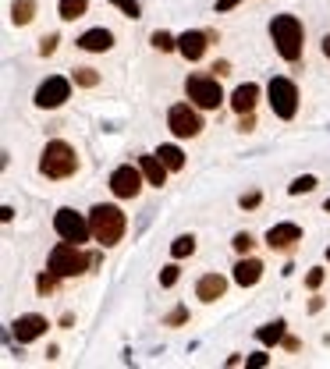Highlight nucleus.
I'll return each mask as SVG.
<instances>
[{"mask_svg":"<svg viewBox=\"0 0 330 369\" xmlns=\"http://www.w3.org/2000/svg\"><path fill=\"white\" fill-rule=\"evenodd\" d=\"M89 224H93V238L103 245V249H110L125 238V228H128V217L121 213V206L114 202H96L89 210Z\"/></svg>","mask_w":330,"mask_h":369,"instance_id":"nucleus-1","label":"nucleus"},{"mask_svg":"<svg viewBox=\"0 0 330 369\" xmlns=\"http://www.w3.org/2000/svg\"><path fill=\"white\" fill-rule=\"evenodd\" d=\"M78 171V153L75 146H68L64 139H54L43 146V153H39V174L50 178V181H64Z\"/></svg>","mask_w":330,"mask_h":369,"instance_id":"nucleus-2","label":"nucleus"},{"mask_svg":"<svg viewBox=\"0 0 330 369\" xmlns=\"http://www.w3.org/2000/svg\"><path fill=\"white\" fill-rule=\"evenodd\" d=\"M270 36H274V47L284 60H295L302 57V47H305V29L295 14H277L270 22Z\"/></svg>","mask_w":330,"mask_h":369,"instance_id":"nucleus-3","label":"nucleus"},{"mask_svg":"<svg viewBox=\"0 0 330 369\" xmlns=\"http://www.w3.org/2000/svg\"><path fill=\"white\" fill-rule=\"evenodd\" d=\"M266 96H270V110L281 117V121H292L298 114V86L292 78H270V86H266Z\"/></svg>","mask_w":330,"mask_h":369,"instance_id":"nucleus-4","label":"nucleus"},{"mask_svg":"<svg viewBox=\"0 0 330 369\" xmlns=\"http://www.w3.org/2000/svg\"><path fill=\"white\" fill-rule=\"evenodd\" d=\"M185 93H189V99L199 110H217L224 104L217 75H189V78H185Z\"/></svg>","mask_w":330,"mask_h":369,"instance_id":"nucleus-5","label":"nucleus"},{"mask_svg":"<svg viewBox=\"0 0 330 369\" xmlns=\"http://www.w3.org/2000/svg\"><path fill=\"white\" fill-rule=\"evenodd\" d=\"M86 266H89V256H82L75 241H60L50 252V270L57 277H78V274H86Z\"/></svg>","mask_w":330,"mask_h":369,"instance_id":"nucleus-6","label":"nucleus"},{"mask_svg":"<svg viewBox=\"0 0 330 369\" xmlns=\"http://www.w3.org/2000/svg\"><path fill=\"white\" fill-rule=\"evenodd\" d=\"M54 231L60 235V241H75V245H82L86 238H93V224L82 217V213H75V210H68V206H60V210L54 213Z\"/></svg>","mask_w":330,"mask_h":369,"instance_id":"nucleus-7","label":"nucleus"},{"mask_svg":"<svg viewBox=\"0 0 330 369\" xmlns=\"http://www.w3.org/2000/svg\"><path fill=\"white\" fill-rule=\"evenodd\" d=\"M167 128H171L174 139H196V135L202 132V121H199L196 104H192V107H189V104H174V107L167 110Z\"/></svg>","mask_w":330,"mask_h":369,"instance_id":"nucleus-8","label":"nucleus"},{"mask_svg":"<svg viewBox=\"0 0 330 369\" xmlns=\"http://www.w3.org/2000/svg\"><path fill=\"white\" fill-rule=\"evenodd\" d=\"M71 99V82L64 75H50L43 86L36 89V107L39 110H57Z\"/></svg>","mask_w":330,"mask_h":369,"instance_id":"nucleus-9","label":"nucleus"},{"mask_svg":"<svg viewBox=\"0 0 330 369\" xmlns=\"http://www.w3.org/2000/svg\"><path fill=\"white\" fill-rule=\"evenodd\" d=\"M142 167H132V163H125V167H117L114 174H110V192L117 195V199H135L139 192H142Z\"/></svg>","mask_w":330,"mask_h":369,"instance_id":"nucleus-10","label":"nucleus"},{"mask_svg":"<svg viewBox=\"0 0 330 369\" xmlns=\"http://www.w3.org/2000/svg\"><path fill=\"white\" fill-rule=\"evenodd\" d=\"M47 331H50V323H47V316H39V313H25V316H18L11 323V334H14L18 344H29L36 337H43Z\"/></svg>","mask_w":330,"mask_h":369,"instance_id":"nucleus-11","label":"nucleus"},{"mask_svg":"<svg viewBox=\"0 0 330 369\" xmlns=\"http://www.w3.org/2000/svg\"><path fill=\"white\" fill-rule=\"evenodd\" d=\"M295 241H302V228H298V224H274V228L266 231V245H270L274 252H287Z\"/></svg>","mask_w":330,"mask_h":369,"instance_id":"nucleus-12","label":"nucleus"},{"mask_svg":"<svg viewBox=\"0 0 330 369\" xmlns=\"http://www.w3.org/2000/svg\"><path fill=\"white\" fill-rule=\"evenodd\" d=\"M75 43H78V50H86V53H107V50L114 47V32L99 25V29L82 32V36L75 39Z\"/></svg>","mask_w":330,"mask_h":369,"instance_id":"nucleus-13","label":"nucleus"},{"mask_svg":"<svg viewBox=\"0 0 330 369\" xmlns=\"http://www.w3.org/2000/svg\"><path fill=\"white\" fill-rule=\"evenodd\" d=\"M206 39H210V32H181L178 36V53L185 57V60H202V53H206Z\"/></svg>","mask_w":330,"mask_h":369,"instance_id":"nucleus-14","label":"nucleus"},{"mask_svg":"<svg viewBox=\"0 0 330 369\" xmlns=\"http://www.w3.org/2000/svg\"><path fill=\"white\" fill-rule=\"evenodd\" d=\"M224 291H228V277H220V274H202L196 284V295L202 302H217V298H224Z\"/></svg>","mask_w":330,"mask_h":369,"instance_id":"nucleus-15","label":"nucleus"},{"mask_svg":"<svg viewBox=\"0 0 330 369\" xmlns=\"http://www.w3.org/2000/svg\"><path fill=\"white\" fill-rule=\"evenodd\" d=\"M263 277V263L252 259V256H241L235 263V284H241V288H252V284H259Z\"/></svg>","mask_w":330,"mask_h":369,"instance_id":"nucleus-16","label":"nucleus"},{"mask_svg":"<svg viewBox=\"0 0 330 369\" xmlns=\"http://www.w3.org/2000/svg\"><path fill=\"white\" fill-rule=\"evenodd\" d=\"M256 99H259V86H256V82H245V86H238L235 96H231V110L238 117L241 114H252L256 110Z\"/></svg>","mask_w":330,"mask_h":369,"instance_id":"nucleus-17","label":"nucleus"},{"mask_svg":"<svg viewBox=\"0 0 330 369\" xmlns=\"http://www.w3.org/2000/svg\"><path fill=\"white\" fill-rule=\"evenodd\" d=\"M139 167H142V174H146V181H150V184H156V189H160L163 181H167V163L160 160V153L142 156V160H139Z\"/></svg>","mask_w":330,"mask_h":369,"instance_id":"nucleus-18","label":"nucleus"},{"mask_svg":"<svg viewBox=\"0 0 330 369\" xmlns=\"http://www.w3.org/2000/svg\"><path fill=\"white\" fill-rule=\"evenodd\" d=\"M36 18V0H14L11 4V22L14 25H29Z\"/></svg>","mask_w":330,"mask_h":369,"instance_id":"nucleus-19","label":"nucleus"},{"mask_svg":"<svg viewBox=\"0 0 330 369\" xmlns=\"http://www.w3.org/2000/svg\"><path fill=\"white\" fill-rule=\"evenodd\" d=\"M284 326H287L284 320L266 323V326H259V331H256V337H259L263 344H284V337H287V334H284Z\"/></svg>","mask_w":330,"mask_h":369,"instance_id":"nucleus-20","label":"nucleus"},{"mask_svg":"<svg viewBox=\"0 0 330 369\" xmlns=\"http://www.w3.org/2000/svg\"><path fill=\"white\" fill-rule=\"evenodd\" d=\"M60 18H64V22H75V18H82L89 11V0H60Z\"/></svg>","mask_w":330,"mask_h":369,"instance_id":"nucleus-21","label":"nucleus"},{"mask_svg":"<svg viewBox=\"0 0 330 369\" xmlns=\"http://www.w3.org/2000/svg\"><path fill=\"white\" fill-rule=\"evenodd\" d=\"M156 153H160L163 163H167V171H181V167H185V153H181L178 146H171V142H167V146H160Z\"/></svg>","mask_w":330,"mask_h":369,"instance_id":"nucleus-22","label":"nucleus"},{"mask_svg":"<svg viewBox=\"0 0 330 369\" xmlns=\"http://www.w3.org/2000/svg\"><path fill=\"white\" fill-rule=\"evenodd\" d=\"M192 252H196V238L192 235H178L171 241V256L174 259H185V256H192Z\"/></svg>","mask_w":330,"mask_h":369,"instance_id":"nucleus-23","label":"nucleus"},{"mask_svg":"<svg viewBox=\"0 0 330 369\" xmlns=\"http://www.w3.org/2000/svg\"><path fill=\"white\" fill-rule=\"evenodd\" d=\"M150 43H153L156 50H163V53H171V50H178V39H174L171 32H163V29H156V32L150 36Z\"/></svg>","mask_w":330,"mask_h":369,"instance_id":"nucleus-24","label":"nucleus"},{"mask_svg":"<svg viewBox=\"0 0 330 369\" xmlns=\"http://www.w3.org/2000/svg\"><path fill=\"white\" fill-rule=\"evenodd\" d=\"M75 86H82V89H93V86H99V75L93 71V68H75Z\"/></svg>","mask_w":330,"mask_h":369,"instance_id":"nucleus-25","label":"nucleus"},{"mask_svg":"<svg viewBox=\"0 0 330 369\" xmlns=\"http://www.w3.org/2000/svg\"><path fill=\"white\" fill-rule=\"evenodd\" d=\"M316 189V178L313 174H298L292 184H287V192H292V195H302V192H313Z\"/></svg>","mask_w":330,"mask_h":369,"instance_id":"nucleus-26","label":"nucleus"},{"mask_svg":"<svg viewBox=\"0 0 330 369\" xmlns=\"http://www.w3.org/2000/svg\"><path fill=\"white\" fill-rule=\"evenodd\" d=\"M178 277H181V266H178V263H167V266L160 270V288H174Z\"/></svg>","mask_w":330,"mask_h":369,"instance_id":"nucleus-27","label":"nucleus"},{"mask_svg":"<svg viewBox=\"0 0 330 369\" xmlns=\"http://www.w3.org/2000/svg\"><path fill=\"white\" fill-rule=\"evenodd\" d=\"M110 8H117L125 18H139L142 14V8H139V0H107Z\"/></svg>","mask_w":330,"mask_h":369,"instance_id":"nucleus-28","label":"nucleus"},{"mask_svg":"<svg viewBox=\"0 0 330 369\" xmlns=\"http://www.w3.org/2000/svg\"><path fill=\"white\" fill-rule=\"evenodd\" d=\"M231 245H235V252H238V256H249V249H252V235H249V231H238Z\"/></svg>","mask_w":330,"mask_h":369,"instance_id":"nucleus-29","label":"nucleus"},{"mask_svg":"<svg viewBox=\"0 0 330 369\" xmlns=\"http://www.w3.org/2000/svg\"><path fill=\"white\" fill-rule=\"evenodd\" d=\"M54 281H57V274H54V270H50V274H39V281H36V288L43 291V295H47V291H54Z\"/></svg>","mask_w":330,"mask_h":369,"instance_id":"nucleus-30","label":"nucleus"},{"mask_svg":"<svg viewBox=\"0 0 330 369\" xmlns=\"http://www.w3.org/2000/svg\"><path fill=\"white\" fill-rule=\"evenodd\" d=\"M185 320H189V309H185V305H178V309H174L167 320H163V323H167V326H178V323H185Z\"/></svg>","mask_w":330,"mask_h":369,"instance_id":"nucleus-31","label":"nucleus"},{"mask_svg":"<svg viewBox=\"0 0 330 369\" xmlns=\"http://www.w3.org/2000/svg\"><path fill=\"white\" fill-rule=\"evenodd\" d=\"M259 199H263L259 192H249V195H241V199H238V206H241V210H256V206H259Z\"/></svg>","mask_w":330,"mask_h":369,"instance_id":"nucleus-32","label":"nucleus"},{"mask_svg":"<svg viewBox=\"0 0 330 369\" xmlns=\"http://www.w3.org/2000/svg\"><path fill=\"white\" fill-rule=\"evenodd\" d=\"M245 362H249L252 369H263V366H270V352H256V355H249Z\"/></svg>","mask_w":330,"mask_h":369,"instance_id":"nucleus-33","label":"nucleus"},{"mask_svg":"<svg viewBox=\"0 0 330 369\" xmlns=\"http://www.w3.org/2000/svg\"><path fill=\"white\" fill-rule=\"evenodd\" d=\"M305 284H309V288H320V284H323V270H320V266H313V270L305 274Z\"/></svg>","mask_w":330,"mask_h":369,"instance_id":"nucleus-34","label":"nucleus"},{"mask_svg":"<svg viewBox=\"0 0 330 369\" xmlns=\"http://www.w3.org/2000/svg\"><path fill=\"white\" fill-rule=\"evenodd\" d=\"M57 43H60V39H57V36H47V39H43V43H39V53H43V57H50V53L57 50Z\"/></svg>","mask_w":330,"mask_h":369,"instance_id":"nucleus-35","label":"nucleus"},{"mask_svg":"<svg viewBox=\"0 0 330 369\" xmlns=\"http://www.w3.org/2000/svg\"><path fill=\"white\" fill-rule=\"evenodd\" d=\"M241 0H217V11H231V8H238Z\"/></svg>","mask_w":330,"mask_h":369,"instance_id":"nucleus-36","label":"nucleus"},{"mask_svg":"<svg viewBox=\"0 0 330 369\" xmlns=\"http://www.w3.org/2000/svg\"><path fill=\"white\" fill-rule=\"evenodd\" d=\"M213 71H217V75H231V64H228V60H217Z\"/></svg>","mask_w":330,"mask_h":369,"instance_id":"nucleus-37","label":"nucleus"},{"mask_svg":"<svg viewBox=\"0 0 330 369\" xmlns=\"http://www.w3.org/2000/svg\"><path fill=\"white\" fill-rule=\"evenodd\" d=\"M284 348H287V352H298L302 344H298V337H284Z\"/></svg>","mask_w":330,"mask_h":369,"instance_id":"nucleus-38","label":"nucleus"},{"mask_svg":"<svg viewBox=\"0 0 330 369\" xmlns=\"http://www.w3.org/2000/svg\"><path fill=\"white\" fill-rule=\"evenodd\" d=\"M323 57H330V36H323Z\"/></svg>","mask_w":330,"mask_h":369,"instance_id":"nucleus-39","label":"nucleus"},{"mask_svg":"<svg viewBox=\"0 0 330 369\" xmlns=\"http://www.w3.org/2000/svg\"><path fill=\"white\" fill-rule=\"evenodd\" d=\"M323 210H327V213H330V199H327V202H323Z\"/></svg>","mask_w":330,"mask_h":369,"instance_id":"nucleus-40","label":"nucleus"},{"mask_svg":"<svg viewBox=\"0 0 330 369\" xmlns=\"http://www.w3.org/2000/svg\"><path fill=\"white\" fill-rule=\"evenodd\" d=\"M327 259H330V249H327Z\"/></svg>","mask_w":330,"mask_h":369,"instance_id":"nucleus-41","label":"nucleus"}]
</instances>
